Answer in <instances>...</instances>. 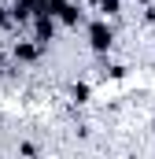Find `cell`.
<instances>
[{
    "label": "cell",
    "instance_id": "obj_1",
    "mask_svg": "<svg viewBox=\"0 0 155 159\" xmlns=\"http://www.w3.org/2000/svg\"><path fill=\"white\" fill-rule=\"evenodd\" d=\"M111 41H115V34H111V26H107L104 19H96V22L89 26V44H92L96 52H107V48H111Z\"/></svg>",
    "mask_w": 155,
    "mask_h": 159
},
{
    "label": "cell",
    "instance_id": "obj_2",
    "mask_svg": "<svg viewBox=\"0 0 155 159\" xmlns=\"http://www.w3.org/2000/svg\"><path fill=\"white\" fill-rule=\"evenodd\" d=\"M33 30H37V44H48V41L55 37V15L37 11V15H33Z\"/></svg>",
    "mask_w": 155,
    "mask_h": 159
},
{
    "label": "cell",
    "instance_id": "obj_3",
    "mask_svg": "<svg viewBox=\"0 0 155 159\" xmlns=\"http://www.w3.org/2000/svg\"><path fill=\"white\" fill-rule=\"evenodd\" d=\"M41 48H44V44H37V41H19V44H15V59L33 63V59L41 56Z\"/></svg>",
    "mask_w": 155,
    "mask_h": 159
},
{
    "label": "cell",
    "instance_id": "obj_4",
    "mask_svg": "<svg viewBox=\"0 0 155 159\" xmlns=\"http://www.w3.org/2000/svg\"><path fill=\"white\" fill-rule=\"evenodd\" d=\"M55 19H59V22H67V26H78V22H81V7H78V4H67V0H63V7L55 11Z\"/></svg>",
    "mask_w": 155,
    "mask_h": 159
},
{
    "label": "cell",
    "instance_id": "obj_5",
    "mask_svg": "<svg viewBox=\"0 0 155 159\" xmlns=\"http://www.w3.org/2000/svg\"><path fill=\"white\" fill-rule=\"evenodd\" d=\"M96 4H100L104 15H118V7H122V0H96Z\"/></svg>",
    "mask_w": 155,
    "mask_h": 159
},
{
    "label": "cell",
    "instance_id": "obj_6",
    "mask_svg": "<svg viewBox=\"0 0 155 159\" xmlns=\"http://www.w3.org/2000/svg\"><path fill=\"white\" fill-rule=\"evenodd\" d=\"M7 22H11V11H4V7H0V34L7 30Z\"/></svg>",
    "mask_w": 155,
    "mask_h": 159
},
{
    "label": "cell",
    "instance_id": "obj_7",
    "mask_svg": "<svg viewBox=\"0 0 155 159\" xmlns=\"http://www.w3.org/2000/svg\"><path fill=\"white\" fill-rule=\"evenodd\" d=\"M0 70H4V56H0Z\"/></svg>",
    "mask_w": 155,
    "mask_h": 159
},
{
    "label": "cell",
    "instance_id": "obj_8",
    "mask_svg": "<svg viewBox=\"0 0 155 159\" xmlns=\"http://www.w3.org/2000/svg\"><path fill=\"white\" fill-rule=\"evenodd\" d=\"M140 4H148V0H140Z\"/></svg>",
    "mask_w": 155,
    "mask_h": 159
}]
</instances>
